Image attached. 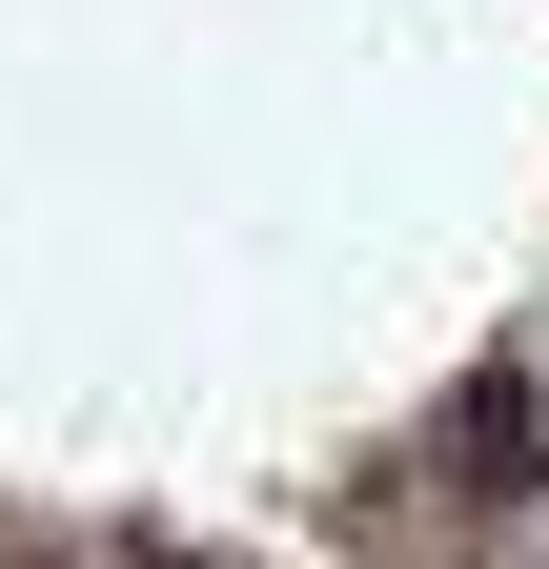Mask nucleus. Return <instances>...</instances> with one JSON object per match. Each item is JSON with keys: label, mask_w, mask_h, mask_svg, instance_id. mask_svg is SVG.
Segmentation results:
<instances>
[{"label": "nucleus", "mask_w": 549, "mask_h": 569, "mask_svg": "<svg viewBox=\"0 0 549 569\" xmlns=\"http://www.w3.org/2000/svg\"><path fill=\"white\" fill-rule=\"evenodd\" d=\"M0 569H41V549H0Z\"/></svg>", "instance_id": "f257e3e1"}]
</instances>
